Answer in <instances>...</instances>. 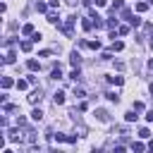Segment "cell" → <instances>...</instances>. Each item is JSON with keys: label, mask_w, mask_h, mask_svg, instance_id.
Here are the masks:
<instances>
[{"label": "cell", "mask_w": 153, "mask_h": 153, "mask_svg": "<svg viewBox=\"0 0 153 153\" xmlns=\"http://www.w3.org/2000/svg\"><path fill=\"white\" fill-rule=\"evenodd\" d=\"M26 86H29V79H19L17 81V88H26Z\"/></svg>", "instance_id": "obj_29"}, {"label": "cell", "mask_w": 153, "mask_h": 153, "mask_svg": "<svg viewBox=\"0 0 153 153\" xmlns=\"http://www.w3.org/2000/svg\"><path fill=\"white\" fill-rule=\"evenodd\" d=\"M53 100H55V105H62V103H65V93H62V91H57Z\"/></svg>", "instance_id": "obj_14"}, {"label": "cell", "mask_w": 153, "mask_h": 153, "mask_svg": "<svg viewBox=\"0 0 153 153\" xmlns=\"http://www.w3.org/2000/svg\"><path fill=\"white\" fill-rule=\"evenodd\" d=\"M26 153H41V151H38V148H36V146H31V148H29V151H26Z\"/></svg>", "instance_id": "obj_39"}, {"label": "cell", "mask_w": 153, "mask_h": 153, "mask_svg": "<svg viewBox=\"0 0 153 153\" xmlns=\"http://www.w3.org/2000/svg\"><path fill=\"white\" fill-rule=\"evenodd\" d=\"M19 139H22L19 129H10V131H7V141H19Z\"/></svg>", "instance_id": "obj_6"}, {"label": "cell", "mask_w": 153, "mask_h": 153, "mask_svg": "<svg viewBox=\"0 0 153 153\" xmlns=\"http://www.w3.org/2000/svg\"><path fill=\"white\" fill-rule=\"evenodd\" d=\"M31 120H36V122H41V120H43V112H41L38 108H36V110L31 112Z\"/></svg>", "instance_id": "obj_17"}, {"label": "cell", "mask_w": 153, "mask_h": 153, "mask_svg": "<svg viewBox=\"0 0 153 153\" xmlns=\"http://www.w3.org/2000/svg\"><path fill=\"white\" fill-rule=\"evenodd\" d=\"M65 2H67V5H76V0H65Z\"/></svg>", "instance_id": "obj_41"}, {"label": "cell", "mask_w": 153, "mask_h": 153, "mask_svg": "<svg viewBox=\"0 0 153 153\" xmlns=\"http://www.w3.org/2000/svg\"><path fill=\"white\" fill-rule=\"evenodd\" d=\"M122 17H124V19H127V22H129V19H131V17H134V14H131V12H129V10H122Z\"/></svg>", "instance_id": "obj_32"}, {"label": "cell", "mask_w": 153, "mask_h": 153, "mask_svg": "<svg viewBox=\"0 0 153 153\" xmlns=\"http://www.w3.org/2000/svg\"><path fill=\"white\" fill-rule=\"evenodd\" d=\"M134 110H136V112H139V110H143V103H141V100H136V103H134Z\"/></svg>", "instance_id": "obj_34"}, {"label": "cell", "mask_w": 153, "mask_h": 153, "mask_svg": "<svg viewBox=\"0 0 153 153\" xmlns=\"http://www.w3.org/2000/svg\"><path fill=\"white\" fill-rule=\"evenodd\" d=\"M117 33H120V36H127V33H129V26H117Z\"/></svg>", "instance_id": "obj_27"}, {"label": "cell", "mask_w": 153, "mask_h": 153, "mask_svg": "<svg viewBox=\"0 0 153 153\" xmlns=\"http://www.w3.org/2000/svg\"><path fill=\"white\" fill-rule=\"evenodd\" d=\"M112 153H127V151H124V146H115V148H112Z\"/></svg>", "instance_id": "obj_35"}, {"label": "cell", "mask_w": 153, "mask_h": 153, "mask_svg": "<svg viewBox=\"0 0 153 153\" xmlns=\"http://www.w3.org/2000/svg\"><path fill=\"white\" fill-rule=\"evenodd\" d=\"M151 93H153V84H151Z\"/></svg>", "instance_id": "obj_44"}, {"label": "cell", "mask_w": 153, "mask_h": 153, "mask_svg": "<svg viewBox=\"0 0 153 153\" xmlns=\"http://www.w3.org/2000/svg\"><path fill=\"white\" fill-rule=\"evenodd\" d=\"M129 24H131V26H139V24H141V17H131Z\"/></svg>", "instance_id": "obj_30"}, {"label": "cell", "mask_w": 153, "mask_h": 153, "mask_svg": "<svg viewBox=\"0 0 153 153\" xmlns=\"http://www.w3.org/2000/svg\"><path fill=\"white\" fill-rule=\"evenodd\" d=\"M131 148H134L136 153H143V148H146V146H143L141 141H136V143H131Z\"/></svg>", "instance_id": "obj_21"}, {"label": "cell", "mask_w": 153, "mask_h": 153, "mask_svg": "<svg viewBox=\"0 0 153 153\" xmlns=\"http://www.w3.org/2000/svg\"><path fill=\"white\" fill-rule=\"evenodd\" d=\"M146 120H148V122H153V110H148V112H146Z\"/></svg>", "instance_id": "obj_36"}, {"label": "cell", "mask_w": 153, "mask_h": 153, "mask_svg": "<svg viewBox=\"0 0 153 153\" xmlns=\"http://www.w3.org/2000/svg\"><path fill=\"white\" fill-rule=\"evenodd\" d=\"M48 22H50V24H60V19H57V12H48Z\"/></svg>", "instance_id": "obj_15"}, {"label": "cell", "mask_w": 153, "mask_h": 153, "mask_svg": "<svg viewBox=\"0 0 153 153\" xmlns=\"http://www.w3.org/2000/svg\"><path fill=\"white\" fill-rule=\"evenodd\" d=\"M24 141L33 143V141H36V131H33V129H24Z\"/></svg>", "instance_id": "obj_5"}, {"label": "cell", "mask_w": 153, "mask_h": 153, "mask_svg": "<svg viewBox=\"0 0 153 153\" xmlns=\"http://www.w3.org/2000/svg\"><path fill=\"white\" fill-rule=\"evenodd\" d=\"M139 136H141V139H148V136H151V131H148L146 127H141V129H139Z\"/></svg>", "instance_id": "obj_26"}, {"label": "cell", "mask_w": 153, "mask_h": 153, "mask_svg": "<svg viewBox=\"0 0 153 153\" xmlns=\"http://www.w3.org/2000/svg\"><path fill=\"white\" fill-rule=\"evenodd\" d=\"M41 98H43V91L41 88H33L29 93V103H41Z\"/></svg>", "instance_id": "obj_2"}, {"label": "cell", "mask_w": 153, "mask_h": 153, "mask_svg": "<svg viewBox=\"0 0 153 153\" xmlns=\"http://www.w3.org/2000/svg\"><path fill=\"white\" fill-rule=\"evenodd\" d=\"M124 67H127V65H124V62H122V60H115V69H117V72H122V69H124Z\"/></svg>", "instance_id": "obj_28"}, {"label": "cell", "mask_w": 153, "mask_h": 153, "mask_svg": "<svg viewBox=\"0 0 153 153\" xmlns=\"http://www.w3.org/2000/svg\"><path fill=\"white\" fill-rule=\"evenodd\" d=\"M96 117H98L100 122H110V112H108V110H103V108H98V110H96Z\"/></svg>", "instance_id": "obj_3"}, {"label": "cell", "mask_w": 153, "mask_h": 153, "mask_svg": "<svg viewBox=\"0 0 153 153\" xmlns=\"http://www.w3.org/2000/svg\"><path fill=\"white\" fill-rule=\"evenodd\" d=\"M74 96H76V98H84V96H86V91H84L81 86H74Z\"/></svg>", "instance_id": "obj_20"}, {"label": "cell", "mask_w": 153, "mask_h": 153, "mask_svg": "<svg viewBox=\"0 0 153 153\" xmlns=\"http://www.w3.org/2000/svg\"><path fill=\"white\" fill-rule=\"evenodd\" d=\"M148 153H153V141H151V143H148Z\"/></svg>", "instance_id": "obj_40"}, {"label": "cell", "mask_w": 153, "mask_h": 153, "mask_svg": "<svg viewBox=\"0 0 153 153\" xmlns=\"http://www.w3.org/2000/svg\"><path fill=\"white\" fill-rule=\"evenodd\" d=\"M151 48H153V38H151Z\"/></svg>", "instance_id": "obj_43"}, {"label": "cell", "mask_w": 153, "mask_h": 153, "mask_svg": "<svg viewBox=\"0 0 153 153\" xmlns=\"http://www.w3.org/2000/svg\"><path fill=\"white\" fill-rule=\"evenodd\" d=\"M48 7H50V5H45V2H36V10H38V12H48Z\"/></svg>", "instance_id": "obj_22"}, {"label": "cell", "mask_w": 153, "mask_h": 153, "mask_svg": "<svg viewBox=\"0 0 153 153\" xmlns=\"http://www.w3.org/2000/svg\"><path fill=\"white\" fill-rule=\"evenodd\" d=\"M74 22H76V17H69V19H67V24H62V26H60V29H62V33H65L67 38H72V24H74Z\"/></svg>", "instance_id": "obj_1"}, {"label": "cell", "mask_w": 153, "mask_h": 153, "mask_svg": "<svg viewBox=\"0 0 153 153\" xmlns=\"http://www.w3.org/2000/svg\"><path fill=\"white\" fill-rule=\"evenodd\" d=\"M105 26H108V29H117V17H115V14H110V19L105 22Z\"/></svg>", "instance_id": "obj_9"}, {"label": "cell", "mask_w": 153, "mask_h": 153, "mask_svg": "<svg viewBox=\"0 0 153 153\" xmlns=\"http://www.w3.org/2000/svg\"><path fill=\"white\" fill-rule=\"evenodd\" d=\"M105 98H108L110 103H120V96H117L115 91H108V93H105Z\"/></svg>", "instance_id": "obj_11"}, {"label": "cell", "mask_w": 153, "mask_h": 153, "mask_svg": "<svg viewBox=\"0 0 153 153\" xmlns=\"http://www.w3.org/2000/svg\"><path fill=\"white\" fill-rule=\"evenodd\" d=\"M148 10V2H136V12H146Z\"/></svg>", "instance_id": "obj_23"}, {"label": "cell", "mask_w": 153, "mask_h": 153, "mask_svg": "<svg viewBox=\"0 0 153 153\" xmlns=\"http://www.w3.org/2000/svg\"><path fill=\"white\" fill-rule=\"evenodd\" d=\"M136 117H139V115H136V110H134V108L124 112V120H127V122H136Z\"/></svg>", "instance_id": "obj_7"}, {"label": "cell", "mask_w": 153, "mask_h": 153, "mask_svg": "<svg viewBox=\"0 0 153 153\" xmlns=\"http://www.w3.org/2000/svg\"><path fill=\"white\" fill-rule=\"evenodd\" d=\"M122 7H124V2H122V0H115V2H112V14H115L117 10H122Z\"/></svg>", "instance_id": "obj_18"}, {"label": "cell", "mask_w": 153, "mask_h": 153, "mask_svg": "<svg viewBox=\"0 0 153 153\" xmlns=\"http://www.w3.org/2000/svg\"><path fill=\"white\" fill-rule=\"evenodd\" d=\"M69 62H72L74 67H79V65H81V55H79L76 50H72V55H69Z\"/></svg>", "instance_id": "obj_4"}, {"label": "cell", "mask_w": 153, "mask_h": 153, "mask_svg": "<svg viewBox=\"0 0 153 153\" xmlns=\"http://www.w3.org/2000/svg\"><path fill=\"white\" fill-rule=\"evenodd\" d=\"M26 67H29L31 72H36V69H41V65H38V60H33V57H31V60L26 62Z\"/></svg>", "instance_id": "obj_10"}, {"label": "cell", "mask_w": 153, "mask_h": 153, "mask_svg": "<svg viewBox=\"0 0 153 153\" xmlns=\"http://www.w3.org/2000/svg\"><path fill=\"white\" fill-rule=\"evenodd\" d=\"M108 79H110L112 84H117V86H122V84H124V79H122V76H108Z\"/></svg>", "instance_id": "obj_25"}, {"label": "cell", "mask_w": 153, "mask_h": 153, "mask_svg": "<svg viewBox=\"0 0 153 153\" xmlns=\"http://www.w3.org/2000/svg\"><path fill=\"white\" fill-rule=\"evenodd\" d=\"M19 48H22L24 53H29V50H31V41H22V43H19Z\"/></svg>", "instance_id": "obj_19"}, {"label": "cell", "mask_w": 153, "mask_h": 153, "mask_svg": "<svg viewBox=\"0 0 153 153\" xmlns=\"http://www.w3.org/2000/svg\"><path fill=\"white\" fill-rule=\"evenodd\" d=\"M96 5H98V7H105V5H108V0H96Z\"/></svg>", "instance_id": "obj_38"}, {"label": "cell", "mask_w": 153, "mask_h": 153, "mask_svg": "<svg viewBox=\"0 0 153 153\" xmlns=\"http://www.w3.org/2000/svg\"><path fill=\"white\" fill-rule=\"evenodd\" d=\"M88 48H93V50H98V48H100V41H88Z\"/></svg>", "instance_id": "obj_31"}, {"label": "cell", "mask_w": 153, "mask_h": 153, "mask_svg": "<svg viewBox=\"0 0 153 153\" xmlns=\"http://www.w3.org/2000/svg\"><path fill=\"white\" fill-rule=\"evenodd\" d=\"M12 84H14V81H12V79H10V76H2V88H10V86H12Z\"/></svg>", "instance_id": "obj_24"}, {"label": "cell", "mask_w": 153, "mask_h": 153, "mask_svg": "<svg viewBox=\"0 0 153 153\" xmlns=\"http://www.w3.org/2000/svg\"><path fill=\"white\" fill-rule=\"evenodd\" d=\"M93 26H96V24H93L91 19H84V22H81V29H84V31H91Z\"/></svg>", "instance_id": "obj_12"}, {"label": "cell", "mask_w": 153, "mask_h": 153, "mask_svg": "<svg viewBox=\"0 0 153 153\" xmlns=\"http://www.w3.org/2000/svg\"><path fill=\"white\" fill-rule=\"evenodd\" d=\"M48 5H50V7H57V5H60V0H48Z\"/></svg>", "instance_id": "obj_37"}, {"label": "cell", "mask_w": 153, "mask_h": 153, "mask_svg": "<svg viewBox=\"0 0 153 153\" xmlns=\"http://www.w3.org/2000/svg\"><path fill=\"white\" fill-rule=\"evenodd\" d=\"M22 33H24V36H33V33H36V31H33V24H24V26H22Z\"/></svg>", "instance_id": "obj_8"}, {"label": "cell", "mask_w": 153, "mask_h": 153, "mask_svg": "<svg viewBox=\"0 0 153 153\" xmlns=\"http://www.w3.org/2000/svg\"><path fill=\"white\" fill-rule=\"evenodd\" d=\"M5 62H7V65H12V62H14V53H7V57H5Z\"/></svg>", "instance_id": "obj_33"}, {"label": "cell", "mask_w": 153, "mask_h": 153, "mask_svg": "<svg viewBox=\"0 0 153 153\" xmlns=\"http://www.w3.org/2000/svg\"><path fill=\"white\" fill-rule=\"evenodd\" d=\"M120 50H124V43L122 41H112V53H120Z\"/></svg>", "instance_id": "obj_13"}, {"label": "cell", "mask_w": 153, "mask_h": 153, "mask_svg": "<svg viewBox=\"0 0 153 153\" xmlns=\"http://www.w3.org/2000/svg\"><path fill=\"white\" fill-rule=\"evenodd\" d=\"M50 153H62V151H50Z\"/></svg>", "instance_id": "obj_42"}, {"label": "cell", "mask_w": 153, "mask_h": 153, "mask_svg": "<svg viewBox=\"0 0 153 153\" xmlns=\"http://www.w3.org/2000/svg\"><path fill=\"white\" fill-rule=\"evenodd\" d=\"M69 79H74V81H79V79H81V72H79V69L74 67V69L69 72Z\"/></svg>", "instance_id": "obj_16"}]
</instances>
